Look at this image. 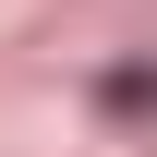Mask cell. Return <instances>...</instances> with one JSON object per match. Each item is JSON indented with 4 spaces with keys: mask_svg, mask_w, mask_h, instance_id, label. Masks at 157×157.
Segmentation results:
<instances>
[{
    "mask_svg": "<svg viewBox=\"0 0 157 157\" xmlns=\"http://www.w3.org/2000/svg\"><path fill=\"white\" fill-rule=\"evenodd\" d=\"M97 97H109V121H145V60H121V73L97 85Z\"/></svg>",
    "mask_w": 157,
    "mask_h": 157,
    "instance_id": "obj_1",
    "label": "cell"
}]
</instances>
